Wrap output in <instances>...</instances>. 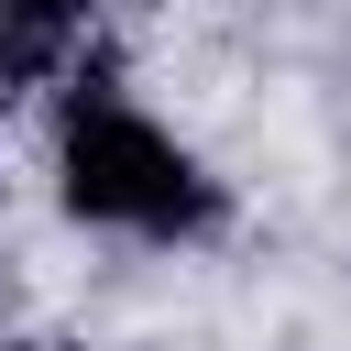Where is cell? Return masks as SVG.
I'll return each instance as SVG.
<instances>
[{"mask_svg":"<svg viewBox=\"0 0 351 351\" xmlns=\"http://www.w3.org/2000/svg\"><path fill=\"white\" fill-rule=\"evenodd\" d=\"M55 197L99 230H143V241H176V230H208V176L176 132H154L143 110L121 99H77L66 132H55Z\"/></svg>","mask_w":351,"mask_h":351,"instance_id":"obj_1","label":"cell"},{"mask_svg":"<svg viewBox=\"0 0 351 351\" xmlns=\"http://www.w3.org/2000/svg\"><path fill=\"white\" fill-rule=\"evenodd\" d=\"M99 33V0H0V88H55Z\"/></svg>","mask_w":351,"mask_h":351,"instance_id":"obj_2","label":"cell"}]
</instances>
